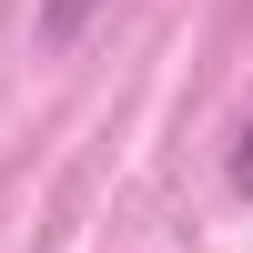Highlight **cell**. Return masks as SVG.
Segmentation results:
<instances>
[{
	"label": "cell",
	"instance_id": "7a4b0ae2",
	"mask_svg": "<svg viewBox=\"0 0 253 253\" xmlns=\"http://www.w3.org/2000/svg\"><path fill=\"white\" fill-rule=\"evenodd\" d=\"M223 182H233V203H253V122L233 132V152H223Z\"/></svg>",
	"mask_w": 253,
	"mask_h": 253
},
{
	"label": "cell",
	"instance_id": "6da1fadb",
	"mask_svg": "<svg viewBox=\"0 0 253 253\" xmlns=\"http://www.w3.org/2000/svg\"><path fill=\"white\" fill-rule=\"evenodd\" d=\"M101 10H112V0H41V41H51V51H71Z\"/></svg>",
	"mask_w": 253,
	"mask_h": 253
}]
</instances>
